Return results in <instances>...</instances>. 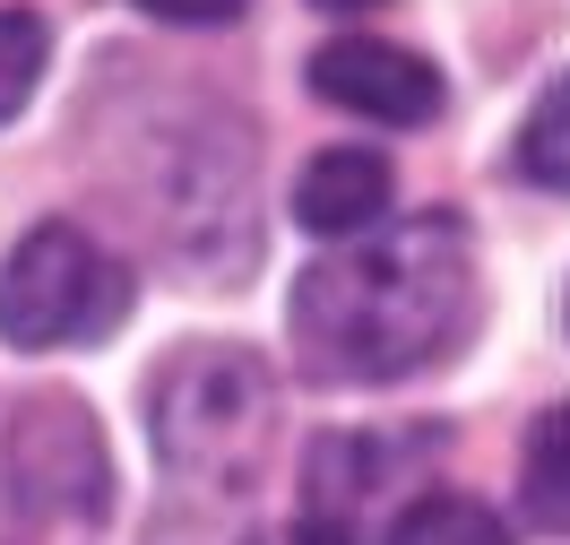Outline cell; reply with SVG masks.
Segmentation results:
<instances>
[{"label": "cell", "mask_w": 570, "mask_h": 545, "mask_svg": "<svg viewBox=\"0 0 570 545\" xmlns=\"http://www.w3.org/2000/svg\"><path fill=\"white\" fill-rule=\"evenodd\" d=\"M147 425H156V450L165 468L199 476V485H225L243 494L259 459H268V434H277V381L250 347H181L156 390H147Z\"/></svg>", "instance_id": "7a4b0ae2"}, {"label": "cell", "mask_w": 570, "mask_h": 545, "mask_svg": "<svg viewBox=\"0 0 570 545\" xmlns=\"http://www.w3.org/2000/svg\"><path fill=\"white\" fill-rule=\"evenodd\" d=\"M397 199V174L381 147H321L303 174H294V217L321 243H355V234H381Z\"/></svg>", "instance_id": "52a82bcc"}, {"label": "cell", "mask_w": 570, "mask_h": 545, "mask_svg": "<svg viewBox=\"0 0 570 545\" xmlns=\"http://www.w3.org/2000/svg\"><path fill=\"white\" fill-rule=\"evenodd\" d=\"M43 61H52V27L36 9H0V121L27 113V96L43 87Z\"/></svg>", "instance_id": "8fae6325"}, {"label": "cell", "mask_w": 570, "mask_h": 545, "mask_svg": "<svg viewBox=\"0 0 570 545\" xmlns=\"http://www.w3.org/2000/svg\"><path fill=\"white\" fill-rule=\"evenodd\" d=\"M156 234L165 252L216 286L243 278L259 234H250V130L234 113H190V130H165V165H156Z\"/></svg>", "instance_id": "3957f363"}, {"label": "cell", "mask_w": 570, "mask_h": 545, "mask_svg": "<svg viewBox=\"0 0 570 545\" xmlns=\"http://www.w3.org/2000/svg\"><path fill=\"white\" fill-rule=\"evenodd\" d=\"M312 96L355 121H390V130H424L441 121V70L406 43H381V36H337L312 52Z\"/></svg>", "instance_id": "8992f818"}, {"label": "cell", "mask_w": 570, "mask_h": 545, "mask_svg": "<svg viewBox=\"0 0 570 545\" xmlns=\"http://www.w3.org/2000/svg\"><path fill=\"white\" fill-rule=\"evenodd\" d=\"M9 503L27 519H105L112 468L105 434L78 399H36L9 425Z\"/></svg>", "instance_id": "5b68a950"}, {"label": "cell", "mask_w": 570, "mask_h": 545, "mask_svg": "<svg viewBox=\"0 0 570 545\" xmlns=\"http://www.w3.org/2000/svg\"><path fill=\"white\" fill-rule=\"evenodd\" d=\"M285 321L321 381H355V390L406 381L459 356L475 329V234L450 208L355 234L294 278Z\"/></svg>", "instance_id": "6da1fadb"}, {"label": "cell", "mask_w": 570, "mask_h": 545, "mask_svg": "<svg viewBox=\"0 0 570 545\" xmlns=\"http://www.w3.org/2000/svg\"><path fill=\"white\" fill-rule=\"evenodd\" d=\"M147 18H165V27H234L250 0H139Z\"/></svg>", "instance_id": "7c38bea8"}, {"label": "cell", "mask_w": 570, "mask_h": 545, "mask_svg": "<svg viewBox=\"0 0 570 545\" xmlns=\"http://www.w3.org/2000/svg\"><path fill=\"white\" fill-rule=\"evenodd\" d=\"M312 9H328V18H355V9H381V0H312Z\"/></svg>", "instance_id": "4fadbf2b"}, {"label": "cell", "mask_w": 570, "mask_h": 545, "mask_svg": "<svg viewBox=\"0 0 570 545\" xmlns=\"http://www.w3.org/2000/svg\"><path fill=\"white\" fill-rule=\"evenodd\" d=\"M519 174H528L535 191H562L570 199V70L553 78L528 105V121H519Z\"/></svg>", "instance_id": "30bf717a"}, {"label": "cell", "mask_w": 570, "mask_h": 545, "mask_svg": "<svg viewBox=\"0 0 570 545\" xmlns=\"http://www.w3.org/2000/svg\"><path fill=\"white\" fill-rule=\"evenodd\" d=\"M121 312H130V269L61 217L36 225L0 269V338L27 356L105 338V329H121Z\"/></svg>", "instance_id": "277c9868"}, {"label": "cell", "mask_w": 570, "mask_h": 545, "mask_svg": "<svg viewBox=\"0 0 570 545\" xmlns=\"http://www.w3.org/2000/svg\"><path fill=\"white\" fill-rule=\"evenodd\" d=\"M562 312H570V294H562Z\"/></svg>", "instance_id": "5bb4252c"}, {"label": "cell", "mask_w": 570, "mask_h": 545, "mask_svg": "<svg viewBox=\"0 0 570 545\" xmlns=\"http://www.w3.org/2000/svg\"><path fill=\"white\" fill-rule=\"evenodd\" d=\"M519 510L544 537H570V399L544 407L528 425V459H519Z\"/></svg>", "instance_id": "ba28073f"}, {"label": "cell", "mask_w": 570, "mask_h": 545, "mask_svg": "<svg viewBox=\"0 0 570 545\" xmlns=\"http://www.w3.org/2000/svg\"><path fill=\"white\" fill-rule=\"evenodd\" d=\"M381 545H510V528H501L475 494H441V485H432V494H415V503L390 519Z\"/></svg>", "instance_id": "9c48e42d"}]
</instances>
